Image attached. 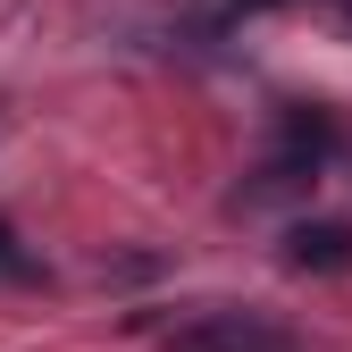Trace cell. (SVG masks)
<instances>
[{"label":"cell","mask_w":352,"mask_h":352,"mask_svg":"<svg viewBox=\"0 0 352 352\" xmlns=\"http://www.w3.org/2000/svg\"><path fill=\"white\" fill-rule=\"evenodd\" d=\"M176 352H302V336L269 311H201L176 327Z\"/></svg>","instance_id":"1"},{"label":"cell","mask_w":352,"mask_h":352,"mask_svg":"<svg viewBox=\"0 0 352 352\" xmlns=\"http://www.w3.org/2000/svg\"><path fill=\"white\" fill-rule=\"evenodd\" d=\"M285 260L294 269H344L352 260V227L344 218H302V227L285 235Z\"/></svg>","instance_id":"2"},{"label":"cell","mask_w":352,"mask_h":352,"mask_svg":"<svg viewBox=\"0 0 352 352\" xmlns=\"http://www.w3.org/2000/svg\"><path fill=\"white\" fill-rule=\"evenodd\" d=\"M0 269H17V252H9V227H0Z\"/></svg>","instance_id":"3"},{"label":"cell","mask_w":352,"mask_h":352,"mask_svg":"<svg viewBox=\"0 0 352 352\" xmlns=\"http://www.w3.org/2000/svg\"><path fill=\"white\" fill-rule=\"evenodd\" d=\"M243 9H269V0H243Z\"/></svg>","instance_id":"4"}]
</instances>
